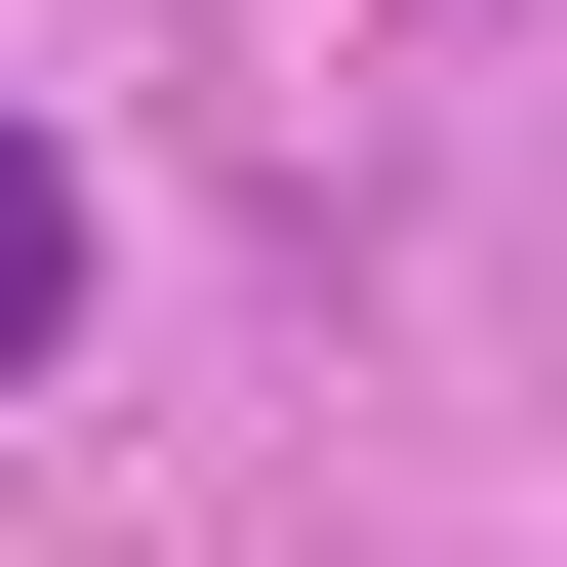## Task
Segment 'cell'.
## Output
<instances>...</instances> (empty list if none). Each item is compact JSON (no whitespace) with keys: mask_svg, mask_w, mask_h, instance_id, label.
I'll return each instance as SVG.
<instances>
[{"mask_svg":"<svg viewBox=\"0 0 567 567\" xmlns=\"http://www.w3.org/2000/svg\"><path fill=\"white\" fill-rule=\"evenodd\" d=\"M41 324H82V163L0 122V365H41Z\"/></svg>","mask_w":567,"mask_h":567,"instance_id":"1","label":"cell"}]
</instances>
